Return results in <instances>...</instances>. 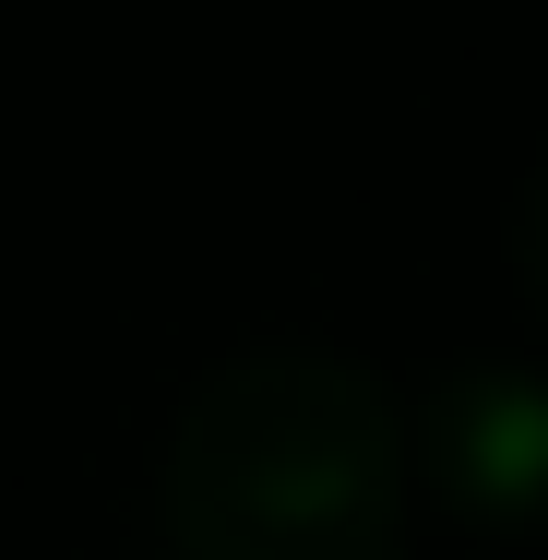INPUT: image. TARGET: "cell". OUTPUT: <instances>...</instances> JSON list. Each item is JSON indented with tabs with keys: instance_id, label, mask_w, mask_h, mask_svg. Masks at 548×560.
Masks as SVG:
<instances>
[{
	"instance_id": "1",
	"label": "cell",
	"mask_w": 548,
	"mask_h": 560,
	"mask_svg": "<svg viewBox=\"0 0 548 560\" xmlns=\"http://www.w3.org/2000/svg\"><path fill=\"white\" fill-rule=\"evenodd\" d=\"M167 560H406V418L311 335L226 346L155 453Z\"/></svg>"
},
{
	"instance_id": "3",
	"label": "cell",
	"mask_w": 548,
	"mask_h": 560,
	"mask_svg": "<svg viewBox=\"0 0 548 560\" xmlns=\"http://www.w3.org/2000/svg\"><path fill=\"white\" fill-rule=\"evenodd\" d=\"M513 275H525V299L548 311V155L525 167V191H513Z\"/></svg>"
},
{
	"instance_id": "2",
	"label": "cell",
	"mask_w": 548,
	"mask_h": 560,
	"mask_svg": "<svg viewBox=\"0 0 548 560\" xmlns=\"http://www.w3.org/2000/svg\"><path fill=\"white\" fill-rule=\"evenodd\" d=\"M418 465L453 513H501V525L548 513V370H513V358L441 370L418 406Z\"/></svg>"
}]
</instances>
